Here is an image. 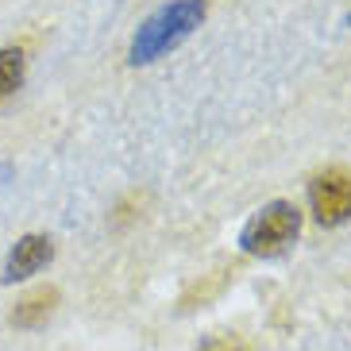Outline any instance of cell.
Here are the masks:
<instances>
[{"label":"cell","mask_w":351,"mask_h":351,"mask_svg":"<svg viewBox=\"0 0 351 351\" xmlns=\"http://www.w3.org/2000/svg\"><path fill=\"white\" fill-rule=\"evenodd\" d=\"M54 301H58V293H54V289H39V293H32L27 301H20V305H16V313H12V324H16V328H35L39 320L51 317Z\"/></svg>","instance_id":"obj_5"},{"label":"cell","mask_w":351,"mask_h":351,"mask_svg":"<svg viewBox=\"0 0 351 351\" xmlns=\"http://www.w3.org/2000/svg\"><path fill=\"white\" fill-rule=\"evenodd\" d=\"M23 51L16 47H4L0 51V93H12V89H20L23 85Z\"/></svg>","instance_id":"obj_6"},{"label":"cell","mask_w":351,"mask_h":351,"mask_svg":"<svg viewBox=\"0 0 351 351\" xmlns=\"http://www.w3.org/2000/svg\"><path fill=\"white\" fill-rule=\"evenodd\" d=\"M309 205L317 224L336 228L351 217V174L348 170H324L313 178L309 186Z\"/></svg>","instance_id":"obj_3"},{"label":"cell","mask_w":351,"mask_h":351,"mask_svg":"<svg viewBox=\"0 0 351 351\" xmlns=\"http://www.w3.org/2000/svg\"><path fill=\"white\" fill-rule=\"evenodd\" d=\"M205 351H239V348H232V340H220V343H208Z\"/></svg>","instance_id":"obj_7"},{"label":"cell","mask_w":351,"mask_h":351,"mask_svg":"<svg viewBox=\"0 0 351 351\" xmlns=\"http://www.w3.org/2000/svg\"><path fill=\"white\" fill-rule=\"evenodd\" d=\"M201 20H205V0H174V4L158 8L155 16L135 32L128 62L147 66V62H155V58H162L166 51H174L178 43H186L189 35L201 27Z\"/></svg>","instance_id":"obj_1"},{"label":"cell","mask_w":351,"mask_h":351,"mask_svg":"<svg viewBox=\"0 0 351 351\" xmlns=\"http://www.w3.org/2000/svg\"><path fill=\"white\" fill-rule=\"evenodd\" d=\"M348 23H351V12H348Z\"/></svg>","instance_id":"obj_8"},{"label":"cell","mask_w":351,"mask_h":351,"mask_svg":"<svg viewBox=\"0 0 351 351\" xmlns=\"http://www.w3.org/2000/svg\"><path fill=\"white\" fill-rule=\"evenodd\" d=\"M301 232V213L289 201H270L243 224L239 232V247L255 258H278L282 251H289V243Z\"/></svg>","instance_id":"obj_2"},{"label":"cell","mask_w":351,"mask_h":351,"mask_svg":"<svg viewBox=\"0 0 351 351\" xmlns=\"http://www.w3.org/2000/svg\"><path fill=\"white\" fill-rule=\"evenodd\" d=\"M54 258V243L47 236H23L16 239V247L8 251V263H4V282H20L39 274L47 263Z\"/></svg>","instance_id":"obj_4"}]
</instances>
